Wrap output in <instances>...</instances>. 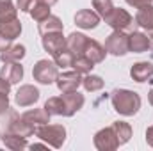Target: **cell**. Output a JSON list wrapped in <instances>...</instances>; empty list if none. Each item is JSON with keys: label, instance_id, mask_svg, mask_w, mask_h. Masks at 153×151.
<instances>
[{"label": "cell", "instance_id": "6da1fadb", "mask_svg": "<svg viewBox=\"0 0 153 151\" xmlns=\"http://www.w3.org/2000/svg\"><path fill=\"white\" fill-rule=\"evenodd\" d=\"M111 103H112V109L117 114L125 115V117H130V115H135L141 109V96L135 93V91H130V89H114L111 93Z\"/></svg>", "mask_w": 153, "mask_h": 151}, {"label": "cell", "instance_id": "7a4b0ae2", "mask_svg": "<svg viewBox=\"0 0 153 151\" xmlns=\"http://www.w3.org/2000/svg\"><path fill=\"white\" fill-rule=\"evenodd\" d=\"M36 137L39 141L46 142L50 148H62V144L66 142V128L62 124H41L36 128Z\"/></svg>", "mask_w": 153, "mask_h": 151}, {"label": "cell", "instance_id": "3957f363", "mask_svg": "<svg viewBox=\"0 0 153 151\" xmlns=\"http://www.w3.org/2000/svg\"><path fill=\"white\" fill-rule=\"evenodd\" d=\"M59 76V66L53 62V61H48V59H41L34 64L32 68V78L43 84V85H50V84H55Z\"/></svg>", "mask_w": 153, "mask_h": 151}, {"label": "cell", "instance_id": "277c9868", "mask_svg": "<svg viewBox=\"0 0 153 151\" xmlns=\"http://www.w3.org/2000/svg\"><path fill=\"white\" fill-rule=\"evenodd\" d=\"M105 50H107V53L116 55V57L126 55L130 52L128 50V34L125 30H112L109 34V38L105 39Z\"/></svg>", "mask_w": 153, "mask_h": 151}, {"label": "cell", "instance_id": "5b68a950", "mask_svg": "<svg viewBox=\"0 0 153 151\" xmlns=\"http://www.w3.org/2000/svg\"><path fill=\"white\" fill-rule=\"evenodd\" d=\"M93 144L98 151H114L119 148V141L116 137L112 126H107V128H102L94 133L93 137Z\"/></svg>", "mask_w": 153, "mask_h": 151}, {"label": "cell", "instance_id": "8992f818", "mask_svg": "<svg viewBox=\"0 0 153 151\" xmlns=\"http://www.w3.org/2000/svg\"><path fill=\"white\" fill-rule=\"evenodd\" d=\"M39 98H41V93H39L38 87H34L32 84H23V85H20V89H18L16 94H14V101H16V105L22 107V109L36 105L39 101Z\"/></svg>", "mask_w": 153, "mask_h": 151}, {"label": "cell", "instance_id": "52a82bcc", "mask_svg": "<svg viewBox=\"0 0 153 151\" xmlns=\"http://www.w3.org/2000/svg\"><path fill=\"white\" fill-rule=\"evenodd\" d=\"M105 23L109 27H112V30H126L132 23H134V18L132 14L123 9V7H114L112 13L105 18Z\"/></svg>", "mask_w": 153, "mask_h": 151}, {"label": "cell", "instance_id": "ba28073f", "mask_svg": "<svg viewBox=\"0 0 153 151\" xmlns=\"http://www.w3.org/2000/svg\"><path fill=\"white\" fill-rule=\"evenodd\" d=\"M82 76L78 71H62L59 73L57 80H55V85L61 93H71V91H78V87L82 85Z\"/></svg>", "mask_w": 153, "mask_h": 151}, {"label": "cell", "instance_id": "9c48e42d", "mask_svg": "<svg viewBox=\"0 0 153 151\" xmlns=\"http://www.w3.org/2000/svg\"><path fill=\"white\" fill-rule=\"evenodd\" d=\"M41 44H43V50L53 57L66 48V38L62 32H50L41 38Z\"/></svg>", "mask_w": 153, "mask_h": 151}, {"label": "cell", "instance_id": "30bf717a", "mask_svg": "<svg viewBox=\"0 0 153 151\" xmlns=\"http://www.w3.org/2000/svg\"><path fill=\"white\" fill-rule=\"evenodd\" d=\"M75 25L78 29H84V30H91V29H96L100 25V14L94 11V9H80L76 11L75 14Z\"/></svg>", "mask_w": 153, "mask_h": 151}, {"label": "cell", "instance_id": "8fae6325", "mask_svg": "<svg viewBox=\"0 0 153 151\" xmlns=\"http://www.w3.org/2000/svg\"><path fill=\"white\" fill-rule=\"evenodd\" d=\"M7 130L13 132V133H16V135H22L25 139L36 133V126L32 123H29L23 115H13L11 121H9V124H7Z\"/></svg>", "mask_w": 153, "mask_h": 151}, {"label": "cell", "instance_id": "7c38bea8", "mask_svg": "<svg viewBox=\"0 0 153 151\" xmlns=\"http://www.w3.org/2000/svg\"><path fill=\"white\" fill-rule=\"evenodd\" d=\"M62 101H64V109H66V115L64 117H71L75 115L85 103L84 94H80L78 91H71V93H62Z\"/></svg>", "mask_w": 153, "mask_h": 151}, {"label": "cell", "instance_id": "4fadbf2b", "mask_svg": "<svg viewBox=\"0 0 153 151\" xmlns=\"http://www.w3.org/2000/svg\"><path fill=\"white\" fill-rule=\"evenodd\" d=\"M130 76L134 82H150L153 78V62L150 61H139L135 64H132L130 68Z\"/></svg>", "mask_w": 153, "mask_h": 151}, {"label": "cell", "instance_id": "5bb4252c", "mask_svg": "<svg viewBox=\"0 0 153 151\" xmlns=\"http://www.w3.org/2000/svg\"><path fill=\"white\" fill-rule=\"evenodd\" d=\"M23 66L20 62H4L2 70H0V76L4 80H7L11 85L13 84H18L22 78H23Z\"/></svg>", "mask_w": 153, "mask_h": 151}, {"label": "cell", "instance_id": "9a60e30c", "mask_svg": "<svg viewBox=\"0 0 153 151\" xmlns=\"http://www.w3.org/2000/svg\"><path fill=\"white\" fill-rule=\"evenodd\" d=\"M150 48V38L144 32H132L128 34V50L134 53H144Z\"/></svg>", "mask_w": 153, "mask_h": 151}, {"label": "cell", "instance_id": "2e32d148", "mask_svg": "<svg viewBox=\"0 0 153 151\" xmlns=\"http://www.w3.org/2000/svg\"><path fill=\"white\" fill-rule=\"evenodd\" d=\"M89 43V38L82 32H71L68 38H66V48L70 52H73L75 55H82L85 52V46Z\"/></svg>", "mask_w": 153, "mask_h": 151}, {"label": "cell", "instance_id": "e0dca14e", "mask_svg": "<svg viewBox=\"0 0 153 151\" xmlns=\"http://www.w3.org/2000/svg\"><path fill=\"white\" fill-rule=\"evenodd\" d=\"M135 23L141 29L148 30V32L153 30V5L152 4L143 5V7L137 9V13H135Z\"/></svg>", "mask_w": 153, "mask_h": 151}, {"label": "cell", "instance_id": "ac0fdd59", "mask_svg": "<svg viewBox=\"0 0 153 151\" xmlns=\"http://www.w3.org/2000/svg\"><path fill=\"white\" fill-rule=\"evenodd\" d=\"M84 55H87L94 64H100V62H103V61H105V57H107V50H105V46H103V44H100L96 39H89V43H87V46H85Z\"/></svg>", "mask_w": 153, "mask_h": 151}, {"label": "cell", "instance_id": "d6986e66", "mask_svg": "<svg viewBox=\"0 0 153 151\" xmlns=\"http://www.w3.org/2000/svg\"><path fill=\"white\" fill-rule=\"evenodd\" d=\"M2 142H4L5 148H9V150H13V151H22V150H25V148H29L25 137L16 135V133H13L9 130L2 133Z\"/></svg>", "mask_w": 153, "mask_h": 151}, {"label": "cell", "instance_id": "ffe728a7", "mask_svg": "<svg viewBox=\"0 0 153 151\" xmlns=\"http://www.w3.org/2000/svg\"><path fill=\"white\" fill-rule=\"evenodd\" d=\"M38 30H39L41 36L50 34V32H62V30H64V25H62V20H61L59 16L50 14L46 20H43L38 25Z\"/></svg>", "mask_w": 153, "mask_h": 151}, {"label": "cell", "instance_id": "44dd1931", "mask_svg": "<svg viewBox=\"0 0 153 151\" xmlns=\"http://www.w3.org/2000/svg\"><path fill=\"white\" fill-rule=\"evenodd\" d=\"M25 55H27V48L23 44H11L5 52L0 53V61L2 62H20Z\"/></svg>", "mask_w": 153, "mask_h": 151}, {"label": "cell", "instance_id": "7402d4cb", "mask_svg": "<svg viewBox=\"0 0 153 151\" xmlns=\"http://www.w3.org/2000/svg\"><path fill=\"white\" fill-rule=\"evenodd\" d=\"M29 123H32L36 128L41 126V124H46V123H50V114L46 112V109L43 107V109H30V110H27V112L22 114Z\"/></svg>", "mask_w": 153, "mask_h": 151}, {"label": "cell", "instance_id": "603a6c76", "mask_svg": "<svg viewBox=\"0 0 153 151\" xmlns=\"http://www.w3.org/2000/svg\"><path fill=\"white\" fill-rule=\"evenodd\" d=\"M0 32L7 39L14 41L16 38H20V34H22V21L18 18L9 20V21H4V23H0Z\"/></svg>", "mask_w": 153, "mask_h": 151}, {"label": "cell", "instance_id": "cb8c5ba5", "mask_svg": "<svg viewBox=\"0 0 153 151\" xmlns=\"http://www.w3.org/2000/svg\"><path fill=\"white\" fill-rule=\"evenodd\" d=\"M111 126H112L116 137H117V141H119V146L126 144V142L132 139V126H130L126 121H114Z\"/></svg>", "mask_w": 153, "mask_h": 151}, {"label": "cell", "instance_id": "d4e9b609", "mask_svg": "<svg viewBox=\"0 0 153 151\" xmlns=\"http://www.w3.org/2000/svg\"><path fill=\"white\" fill-rule=\"evenodd\" d=\"M82 85L87 93H96V91H102L105 82L100 75H93V73H87V75L82 76Z\"/></svg>", "mask_w": 153, "mask_h": 151}, {"label": "cell", "instance_id": "484cf974", "mask_svg": "<svg viewBox=\"0 0 153 151\" xmlns=\"http://www.w3.org/2000/svg\"><path fill=\"white\" fill-rule=\"evenodd\" d=\"M43 107L46 109V112L50 114V115H66L62 96H52V98H48Z\"/></svg>", "mask_w": 153, "mask_h": 151}, {"label": "cell", "instance_id": "4316f807", "mask_svg": "<svg viewBox=\"0 0 153 151\" xmlns=\"http://www.w3.org/2000/svg\"><path fill=\"white\" fill-rule=\"evenodd\" d=\"M75 71H78L80 75H87V73H93V68H94V62L87 57V55H75L73 59V66H71Z\"/></svg>", "mask_w": 153, "mask_h": 151}, {"label": "cell", "instance_id": "83f0119b", "mask_svg": "<svg viewBox=\"0 0 153 151\" xmlns=\"http://www.w3.org/2000/svg\"><path fill=\"white\" fill-rule=\"evenodd\" d=\"M18 18V7L13 4V0H2L0 2V23Z\"/></svg>", "mask_w": 153, "mask_h": 151}, {"label": "cell", "instance_id": "f1b7e54d", "mask_svg": "<svg viewBox=\"0 0 153 151\" xmlns=\"http://www.w3.org/2000/svg\"><path fill=\"white\" fill-rule=\"evenodd\" d=\"M29 14H30V18H32L34 21L41 23L43 20H46V18L52 14V7L46 5V4H43V2H38V4H34V7L29 11Z\"/></svg>", "mask_w": 153, "mask_h": 151}, {"label": "cell", "instance_id": "f546056e", "mask_svg": "<svg viewBox=\"0 0 153 151\" xmlns=\"http://www.w3.org/2000/svg\"><path fill=\"white\" fill-rule=\"evenodd\" d=\"M73 59H75V53L70 52L68 48H64L62 52H59L57 55H53V62H55L59 68H62V70L71 68V66H73Z\"/></svg>", "mask_w": 153, "mask_h": 151}, {"label": "cell", "instance_id": "4dcf8cb0", "mask_svg": "<svg viewBox=\"0 0 153 151\" xmlns=\"http://www.w3.org/2000/svg\"><path fill=\"white\" fill-rule=\"evenodd\" d=\"M93 9L100 14L102 20H105L112 13L114 4H112V0H93Z\"/></svg>", "mask_w": 153, "mask_h": 151}, {"label": "cell", "instance_id": "1f68e13d", "mask_svg": "<svg viewBox=\"0 0 153 151\" xmlns=\"http://www.w3.org/2000/svg\"><path fill=\"white\" fill-rule=\"evenodd\" d=\"M38 2L39 0H16V7L22 13H29L34 7V4H38Z\"/></svg>", "mask_w": 153, "mask_h": 151}, {"label": "cell", "instance_id": "d6a6232c", "mask_svg": "<svg viewBox=\"0 0 153 151\" xmlns=\"http://www.w3.org/2000/svg\"><path fill=\"white\" fill-rule=\"evenodd\" d=\"M9 110V94H0V115Z\"/></svg>", "mask_w": 153, "mask_h": 151}, {"label": "cell", "instance_id": "836d02e7", "mask_svg": "<svg viewBox=\"0 0 153 151\" xmlns=\"http://www.w3.org/2000/svg\"><path fill=\"white\" fill-rule=\"evenodd\" d=\"M130 7H135V9H139V7H143V5H148V4H152L153 0H125Z\"/></svg>", "mask_w": 153, "mask_h": 151}, {"label": "cell", "instance_id": "e575fe53", "mask_svg": "<svg viewBox=\"0 0 153 151\" xmlns=\"http://www.w3.org/2000/svg\"><path fill=\"white\" fill-rule=\"evenodd\" d=\"M11 44H13V41H11V39H7L2 32H0V53H2V52H5Z\"/></svg>", "mask_w": 153, "mask_h": 151}, {"label": "cell", "instance_id": "d590c367", "mask_svg": "<svg viewBox=\"0 0 153 151\" xmlns=\"http://www.w3.org/2000/svg\"><path fill=\"white\" fill-rule=\"evenodd\" d=\"M11 93V84L0 76V94H9Z\"/></svg>", "mask_w": 153, "mask_h": 151}, {"label": "cell", "instance_id": "8d00e7d4", "mask_svg": "<svg viewBox=\"0 0 153 151\" xmlns=\"http://www.w3.org/2000/svg\"><path fill=\"white\" fill-rule=\"evenodd\" d=\"M146 142H148V146L153 148V126H148V130H146Z\"/></svg>", "mask_w": 153, "mask_h": 151}, {"label": "cell", "instance_id": "74e56055", "mask_svg": "<svg viewBox=\"0 0 153 151\" xmlns=\"http://www.w3.org/2000/svg\"><path fill=\"white\" fill-rule=\"evenodd\" d=\"M29 148H30V150H43V148H48V144H46V142H45V144H30Z\"/></svg>", "mask_w": 153, "mask_h": 151}, {"label": "cell", "instance_id": "f35d334b", "mask_svg": "<svg viewBox=\"0 0 153 151\" xmlns=\"http://www.w3.org/2000/svg\"><path fill=\"white\" fill-rule=\"evenodd\" d=\"M39 2H43V4H46V5H50V7H52V5H55L59 0H39Z\"/></svg>", "mask_w": 153, "mask_h": 151}, {"label": "cell", "instance_id": "ab89813d", "mask_svg": "<svg viewBox=\"0 0 153 151\" xmlns=\"http://www.w3.org/2000/svg\"><path fill=\"white\" fill-rule=\"evenodd\" d=\"M148 101H150V105L153 107V87L150 89V93H148Z\"/></svg>", "mask_w": 153, "mask_h": 151}, {"label": "cell", "instance_id": "60d3db41", "mask_svg": "<svg viewBox=\"0 0 153 151\" xmlns=\"http://www.w3.org/2000/svg\"><path fill=\"white\" fill-rule=\"evenodd\" d=\"M148 38H150V50L153 52V30L150 32V36H148Z\"/></svg>", "mask_w": 153, "mask_h": 151}, {"label": "cell", "instance_id": "b9f144b4", "mask_svg": "<svg viewBox=\"0 0 153 151\" xmlns=\"http://www.w3.org/2000/svg\"><path fill=\"white\" fill-rule=\"evenodd\" d=\"M0 2H2V0H0Z\"/></svg>", "mask_w": 153, "mask_h": 151}]
</instances>
